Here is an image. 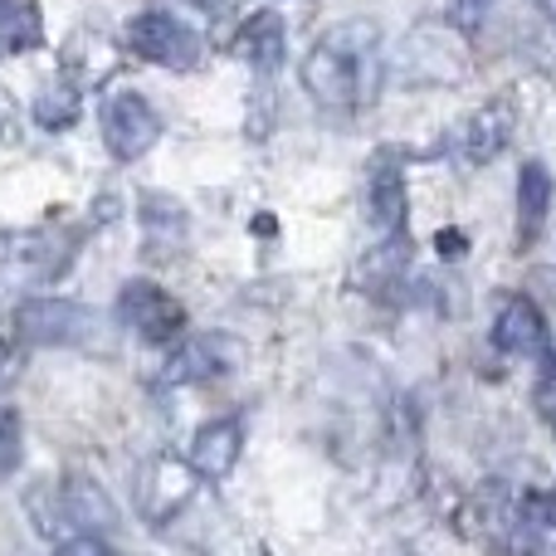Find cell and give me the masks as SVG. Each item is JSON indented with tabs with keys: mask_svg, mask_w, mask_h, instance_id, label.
I'll return each mask as SVG.
<instances>
[{
	"mask_svg": "<svg viewBox=\"0 0 556 556\" xmlns=\"http://www.w3.org/2000/svg\"><path fill=\"white\" fill-rule=\"evenodd\" d=\"M376 84H381V68H376V29L362 25V20L323 35L303 59L307 98L332 117H356Z\"/></svg>",
	"mask_w": 556,
	"mask_h": 556,
	"instance_id": "6da1fadb",
	"label": "cell"
},
{
	"mask_svg": "<svg viewBox=\"0 0 556 556\" xmlns=\"http://www.w3.org/2000/svg\"><path fill=\"white\" fill-rule=\"evenodd\" d=\"M117 323L152 346H172L186 332V307H181V298L166 293L152 278H132L117 293Z\"/></svg>",
	"mask_w": 556,
	"mask_h": 556,
	"instance_id": "7a4b0ae2",
	"label": "cell"
},
{
	"mask_svg": "<svg viewBox=\"0 0 556 556\" xmlns=\"http://www.w3.org/2000/svg\"><path fill=\"white\" fill-rule=\"evenodd\" d=\"M103 147L113 162H137L156 147L162 137V113L152 108V98L137 93V88H123V93L103 98Z\"/></svg>",
	"mask_w": 556,
	"mask_h": 556,
	"instance_id": "3957f363",
	"label": "cell"
},
{
	"mask_svg": "<svg viewBox=\"0 0 556 556\" xmlns=\"http://www.w3.org/2000/svg\"><path fill=\"white\" fill-rule=\"evenodd\" d=\"M15 327L29 346H84L98 332V313L78 298H25Z\"/></svg>",
	"mask_w": 556,
	"mask_h": 556,
	"instance_id": "277c9868",
	"label": "cell"
},
{
	"mask_svg": "<svg viewBox=\"0 0 556 556\" xmlns=\"http://www.w3.org/2000/svg\"><path fill=\"white\" fill-rule=\"evenodd\" d=\"M195 479L201 473L191 469V459H176V454H156L142 473H137V513H142L152 528H166L176 513L191 503Z\"/></svg>",
	"mask_w": 556,
	"mask_h": 556,
	"instance_id": "5b68a950",
	"label": "cell"
},
{
	"mask_svg": "<svg viewBox=\"0 0 556 556\" xmlns=\"http://www.w3.org/2000/svg\"><path fill=\"white\" fill-rule=\"evenodd\" d=\"M127 45H132V54H142L147 64H162V68H195V59H201V39H195L181 20L166 15V10L137 15L132 25H127Z\"/></svg>",
	"mask_w": 556,
	"mask_h": 556,
	"instance_id": "8992f818",
	"label": "cell"
},
{
	"mask_svg": "<svg viewBox=\"0 0 556 556\" xmlns=\"http://www.w3.org/2000/svg\"><path fill=\"white\" fill-rule=\"evenodd\" d=\"M244 362V346L230 332H201V337H181V346L166 362V381H211L225 376Z\"/></svg>",
	"mask_w": 556,
	"mask_h": 556,
	"instance_id": "52a82bcc",
	"label": "cell"
},
{
	"mask_svg": "<svg viewBox=\"0 0 556 556\" xmlns=\"http://www.w3.org/2000/svg\"><path fill=\"white\" fill-rule=\"evenodd\" d=\"M493 346L508 356H538L547 352V323H542L538 303L522 293H508L493 313Z\"/></svg>",
	"mask_w": 556,
	"mask_h": 556,
	"instance_id": "ba28073f",
	"label": "cell"
},
{
	"mask_svg": "<svg viewBox=\"0 0 556 556\" xmlns=\"http://www.w3.org/2000/svg\"><path fill=\"white\" fill-rule=\"evenodd\" d=\"M240 454H244V420L240 415H220V420H211V425H201L195 430V440H191V469L201 473V479H215L220 483L225 473L240 464Z\"/></svg>",
	"mask_w": 556,
	"mask_h": 556,
	"instance_id": "9c48e42d",
	"label": "cell"
},
{
	"mask_svg": "<svg viewBox=\"0 0 556 556\" xmlns=\"http://www.w3.org/2000/svg\"><path fill=\"white\" fill-rule=\"evenodd\" d=\"M513 127H518V108H513V98H508V93L489 98V103H483L479 113H473L469 123H464V142H459V152L469 156L473 166L493 162V156H498L503 147L513 142Z\"/></svg>",
	"mask_w": 556,
	"mask_h": 556,
	"instance_id": "30bf717a",
	"label": "cell"
},
{
	"mask_svg": "<svg viewBox=\"0 0 556 556\" xmlns=\"http://www.w3.org/2000/svg\"><path fill=\"white\" fill-rule=\"evenodd\" d=\"M59 513H64V522L78 532H113L117 528L113 498H108L88 473H68V479L59 483Z\"/></svg>",
	"mask_w": 556,
	"mask_h": 556,
	"instance_id": "8fae6325",
	"label": "cell"
},
{
	"mask_svg": "<svg viewBox=\"0 0 556 556\" xmlns=\"http://www.w3.org/2000/svg\"><path fill=\"white\" fill-rule=\"evenodd\" d=\"M230 54H240L244 64H254V68H278V64H283V54H288L283 20H278L274 10H260V15H250L240 29H235Z\"/></svg>",
	"mask_w": 556,
	"mask_h": 556,
	"instance_id": "7c38bea8",
	"label": "cell"
},
{
	"mask_svg": "<svg viewBox=\"0 0 556 556\" xmlns=\"http://www.w3.org/2000/svg\"><path fill=\"white\" fill-rule=\"evenodd\" d=\"M547 211H552V176H547V166H542V162H522V172H518V244H522V250H528V244L542 235Z\"/></svg>",
	"mask_w": 556,
	"mask_h": 556,
	"instance_id": "4fadbf2b",
	"label": "cell"
},
{
	"mask_svg": "<svg viewBox=\"0 0 556 556\" xmlns=\"http://www.w3.org/2000/svg\"><path fill=\"white\" fill-rule=\"evenodd\" d=\"M45 45V15L39 0H0V64L25 49Z\"/></svg>",
	"mask_w": 556,
	"mask_h": 556,
	"instance_id": "5bb4252c",
	"label": "cell"
},
{
	"mask_svg": "<svg viewBox=\"0 0 556 556\" xmlns=\"http://www.w3.org/2000/svg\"><path fill=\"white\" fill-rule=\"evenodd\" d=\"M405 211H410V201H405L401 166H395L391 156H381V162L371 166V220L381 225L386 235H401L405 230Z\"/></svg>",
	"mask_w": 556,
	"mask_h": 556,
	"instance_id": "9a60e30c",
	"label": "cell"
},
{
	"mask_svg": "<svg viewBox=\"0 0 556 556\" xmlns=\"http://www.w3.org/2000/svg\"><path fill=\"white\" fill-rule=\"evenodd\" d=\"M29 113H35V123L45 127V132H64V127L78 123V88L59 78V84H49L45 93L35 98V108H29Z\"/></svg>",
	"mask_w": 556,
	"mask_h": 556,
	"instance_id": "2e32d148",
	"label": "cell"
},
{
	"mask_svg": "<svg viewBox=\"0 0 556 556\" xmlns=\"http://www.w3.org/2000/svg\"><path fill=\"white\" fill-rule=\"evenodd\" d=\"M405 254H410V244H405L401 235H391V244H386V250L366 254V264H362V283H366V288H376V293H386V288H391L395 278L405 274Z\"/></svg>",
	"mask_w": 556,
	"mask_h": 556,
	"instance_id": "e0dca14e",
	"label": "cell"
},
{
	"mask_svg": "<svg viewBox=\"0 0 556 556\" xmlns=\"http://www.w3.org/2000/svg\"><path fill=\"white\" fill-rule=\"evenodd\" d=\"M20 450H25V430H20V410H10V405H0V479H5V473H15Z\"/></svg>",
	"mask_w": 556,
	"mask_h": 556,
	"instance_id": "ac0fdd59",
	"label": "cell"
},
{
	"mask_svg": "<svg viewBox=\"0 0 556 556\" xmlns=\"http://www.w3.org/2000/svg\"><path fill=\"white\" fill-rule=\"evenodd\" d=\"M489 10H493V0H450V25L459 35H479Z\"/></svg>",
	"mask_w": 556,
	"mask_h": 556,
	"instance_id": "d6986e66",
	"label": "cell"
},
{
	"mask_svg": "<svg viewBox=\"0 0 556 556\" xmlns=\"http://www.w3.org/2000/svg\"><path fill=\"white\" fill-rule=\"evenodd\" d=\"M532 405H538L542 420L556 425V366H547V376L538 381V391H532Z\"/></svg>",
	"mask_w": 556,
	"mask_h": 556,
	"instance_id": "ffe728a7",
	"label": "cell"
},
{
	"mask_svg": "<svg viewBox=\"0 0 556 556\" xmlns=\"http://www.w3.org/2000/svg\"><path fill=\"white\" fill-rule=\"evenodd\" d=\"M54 556H117V552L103 538H68V542H59Z\"/></svg>",
	"mask_w": 556,
	"mask_h": 556,
	"instance_id": "44dd1931",
	"label": "cell"
},
{
	"mask_svg": "<svg viewBox=\"0 0 556 556\" xmlns=\"http://www.w3.org/2000/svg\"><path fill=\"white\" fill-rule=\"evenodd\" d=\"M532 5H538V10H542V15H547V20H552V25H556V0H532Z\"/></svg>",
	"mask_w": 556,
	"mask_h": 556,
	"instance_id": "7402d4cb",
	"label": "cell"
},
{
	"mask_svg": "<svg viewBox=\"0 0 556 556\" xmlns=\"http://www.w3.org/2000/svg\"><path fill=\"white\" fill-rule=\"evenodd\" d=\"M191 5H195V10H220L225 0H191Z\"/></svg>",
	"mask_w": 556,
	"mask_h": 556,
	"instance_id": "603a6c76",
	"label": "cell"
},
{
	"mask_svg": "<svg viewBox=\"0 0 556 556\" xmlns=\"http://www.w3.org/2000/svg\"><path fill=\"white\" fill-rule=\"evenodd\" d=\"M5 356H10V352H5V342H0V371H5Z\"/></svg>",
	"mask_w": 556,
	"mask_h": 556,
	"instance_id": "cb8c5ba5",
	"label": "cell"
},
{
	"mask_svg": "<svg viewBox=\"0 0 556 556\" xmlns=\"http://www.w3.org/2000/svg\"><path fill=\"white\" fill-rule=\"evenodd\" d=\"M552 366H556V356H552Z\"/></svg>",
	"mask_w": 556,
	"mask_h": 556,
	"instance_id": "d4e9b609",
	"label": "cell"
}]
</instances>
